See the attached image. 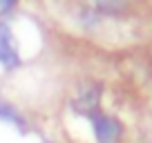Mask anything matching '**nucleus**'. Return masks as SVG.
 I'll use <instances>...</instances> for the list:
<instances>
[{"instance_id":"nucleus-1","label":"nucleus","mask_w":152,"mask_h":143,"mask_svg":"<svg viewBox=\"0 0 152 143\" xmlns=\"http://www.w3.org/2000/svg\"><path fill=\"white\" fill-rule=\"evenodd\" d=\"M20 65V54L16 45L14 29L7 20H0V67L5 72H11Z\"/></svg>"},{"instance_id":"nucleus-2","label":"nucleus","mask_w":152,"mask_h":143,"mask_svg":"<svg viewBox=\"0 0 152 143\" xmlns=\"http://www.w3.org/2000/svg\"><path fill=\"white\" fill-rule=\"evenodd\" d=\"M92 121V130H94V136L99 143H119L121 134H123V125L110 114L103 112H94L90 116Z\"/></svg>"},{"instance_id":"nucleus-3","label":"nucleus","mask_w":152,"mask_h":143,"mask_svg":"<svg viewBox=\"0 0 152 143\" xmlns=\"http://www.w3.org/2000/svg\"><path fill=\"white\" fill-rule=\"evenodd\" d=\"M90 5L101 14H121L130 5V0H90Z\"/></svg>"},{"instance_id":"nucleus-4","label":"nucleus","mask_w":152,"mask_h":143,"mask_svg":"<svg viewBox=\"0 0 152 143\" xmlns=\"http://www.w3.org/2000/svg\"><path fill=\"white\" fill-rule=\"evenodd\" d=\"M0 121L14 123V125H18V128H23V125H25V121H23V116L18 114V110L11 107L9 103H5L2 98H0Z\"/></svg>"},{"instance_id":"nucleus-5","label":"nucleus","mask_w":152,"mask_h":143,"mask_svg":"<svg viewBox=\"0 0 152 143\" xmlns=\"http://www.w3.org/2000/svg\"><path fill=\"white\" fill-rule=\"evenodd\" d=\"M14 7H16V0H0V18L7 16Z\"/></svg>"}]
</instances>
